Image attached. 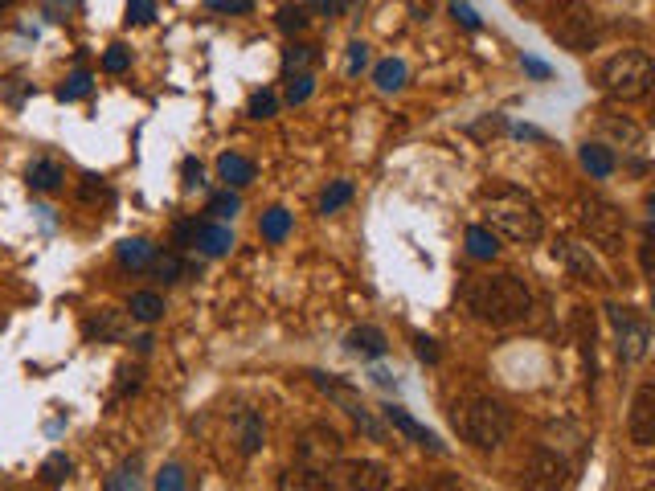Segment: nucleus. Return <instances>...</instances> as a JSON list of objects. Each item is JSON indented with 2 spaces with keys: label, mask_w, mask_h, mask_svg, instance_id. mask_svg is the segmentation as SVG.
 Returning a JSON list of instances; mask_svg holds the SVG:
<instances>
[{
  "label": "nucleus",
  "mask_w": 655,
  "mask_h": 491,
  "mask_svg": "<svg viewBox=\"0 0 655 491\" xmlns=\"http://www.w3.org/2000/svg\"><path fill=\"white\" fill-rule=\"evenodd\" d=\"M193 246H201V254H209V258H222V254L234 250V234L226 226H197Z\"/></svg>",
  "instance_id": "6ab92c4d"
},
{
  "label": "nucleus",
  "mask_w": 655,
  "mask_h": 491,
  "mask_svg": "<svg viewBox=\"0 0 655 491\" xmlns=\"http://www.w3.org/2000/svg\"><path fill=\"white\" fill-rule=\"evenodd\" d=\"M70 471H74V463H70L66 455H50L46 463H41V483H46V487H58V483L70 479Z\"/></svg>",
  "instance_id": "7c9ffc66"
},
{
  "label": "nucleus",
  "mask_w": 655,
  "mask_h": 491,
  "mask_svg": "<svg viewBox=\"0 0 655 491\" xmlns=\"http://www.w3.org/2000/svg\"><path fill=\"white\" fill-rule=\"evenodd\" d=\"M217 172H222L226 185H238V189L254 181V164H250L246 156H234V152H226L222 160H217Z\"/></svg>",
  "instance_id": "4be33fe9"
},
{
  "label": "nucleus",
  "mask_w": 655,
  "mask_h": 491,
  "mask_svg": "<svg viewBox=\"0 0 655 491\" xmlns=\"http://www.w3.org/2000/svg\"><path fill=\"white\" fill-rule=\"evenodd\" d=\"M127 66H131V54H127L123 46H111V50L103 54V70H107V74H123Z\"/></svg>",
  "instance_id": "ea45409f"
},
{
  "label": "nucleus",
  "mask_w": 655,
  "mask_h": 491,
  "mask_svg": "<svg viewBox=\"0 0 655 491\" xmlns=\"http://www.w3.org/2000/svg\"><path fill=\"white\" fill-rule=\"evenodd\" d=\"M9 5H13V0H0V9H9Z\"/></svg>",
  "instance_id": "864d4df0"
},
{
  "label": "nucleus",
  "mask_w": 655,
  "mask_h": 491,
  "mask_svg": "<svg viewBox=\"0 0 655 491\" xmlns=\"http://www.w3.org/2000/svg\"><path fill=\"white\" fill-rule=\"evenodd\" d=\"M549 33L557 46H565L570 54H590L602 37V21L586 0H557L549 13Z\"/></svg>",
  "instance_id": "39448f33"
},
{
  "label": "nucleus",
  "mask_w": 655,
  "mask_h": 491,
  "mask_svg": "<svg viewBox=\"0 0 655 491\" xmlns=\"http://www.w3.org/2000/svg\"><path fill=\"white\" fill-rule=\"evenodd\" d=\"M365 62H369V46H365V41H353V46H348V62H344V70H348V74H361Z\"/></svg>",
  "instance_id": "a19ab883"
},
{
  "label": "nucleus",
  "mask_w": 655,
  "mask_h": 491,
  "mask_svg": "<svg viewBox=\"0 0 655 491\" xmlns=\"http://www.w3.org/2000/svg\"><path fill=\"white\" fill-rule=\"evenodd\" d=\"M308 377H312V381H316V385H320V389H324V393L336 401V406H340L348 418H353V422L365 430V438H369V442H385V426L373 418V410H369L365 401H361L353 389H348L344 381H336V377H328V373H308Z\"/></svg>",
  "instance_id": "9d476101"
},
{
  "label": "nucleus",
  "mask_w": 655,
  "mask_h": 491,
  "mask_svg": "<svg viewBox=\"0 0 655 491\" xmlns=\"http://www.w3.org/2000/svg\"><path fill=\"white\" fill-rule=\"evenodd\" d=\"M25 181H29V189H37V193H54V189H62L66 172H62V164H58V160L41 156V160H33V164H29Z\"/></svg>",
  "instance_id": "f3484780"
},
{
  "label": "nucleus",
  "mask_w": 655,
  "mask_h": 491,
  "mask_svg": "<svg viewBox=\"0 0 655 491\" xmlns=\"http://www.w3.org/2000/svg\"><path fill=\"white\" fill-rule=\"evenodd\" d=\"M553 254H557L565 266H570L574 279H582V283H590V287H610L606 266L590 254V246H578V242H570V238H561V242L553 246Z\"/></svg>",
  "instance_id": "ddd939ff"
},
{
  "label": "nucleus",
  "mask_w": 655,
  "mask_h": 491,
  "mask_svg": "<svg viewBox=\"0 0 655 491\" xmlns=\"http://www.w3.org/2000/svg\"><path fill=\"white\" fill-rule=\"evenodd\" d=\"M86 95H91V74H86V70H74V74L62 82V91H58V99H66V103L86 99Z\"/></svg>",
  "instance_id": "473e14b6"
},
{
  "label": "nucleus",
  "mask_w": 655,
  "mask_h": 491,
  "mask_svg": "<svg viewBox=\"0 0 655 491\" xmlns=\"http://www.w3.org/2000/svg\"><path fill=\"white\" fill-rule=\"evenodd\" d=\"M373 381H377V385H393V377H389L385 369H377V373H373Z\"/></svg>",
  "instance_id": "603ef678"
},
{
  "label": "nucleus",
  "mask_w": 655,
  "mask_h": 491,
  "mask_svg": "<svg viewBox=\"0 0 655 491\" xmlns=\"http://www.w3.org/2000/svg\"><path fill=\"white\" fill-rule=\"evenodd\" d=\"M181 172H185V189H197V185H201V164H197V160H185Z\"/></svg>",
  "instance_id": "09e8293b"
},
{
  "label": "nucleus",
  "mask_w": 655,
  "mask_h": 491,
  "mask_svg": "<svg viewBox=\"0 0 655 491\" xmlns=\"http://www.w3.org/2000/svg\"><path fill=\"white\" fill-rule=\"evenodd\" d=\"M316 5V13H324V17H340L348 5H353V0H312Z\"/></svg>",
  "instance_id": "a18cd8bd"
},
{
  "label": "nucleus",
  "mask_w": 655,
  "mask_h": 491,
  "mask_svg": "<svg viewBox=\"0 0 655 491\" xmlns=\"http://www.w3.org/2000/svg\"><path fill=\"white\" fill-rule=\"evenodd\" d=\"M140 385V369H119V389H115V397H123L127 389H136Z\"/></svg>",
  "instance_id": "49530a36"
},
{
  "label": "nucleus",
  "mask_w": 655,
  "mask_h": 491,
  "mask_svg": "<svg viewBox=\"0 0 655 491\" xmlns=\"http://www.w3.org/2000/svg\"><path fill=\"white\" fill-rule=\"evenodd\" d=\"M119 262L123 266H131V271H140V266H148L152 258H156V246L148 242V238H127V242H119Z\"/></svg>",
  "instance_id": "5701e85b"
},
{
  "label": "nucleus",
  "mask_w": 655,
  "mask_h": 491,
  "mask_svg": "<svg viewBox=\"0 0 655 491\" xmlns=\"http://www.w3.org/2000/svg\"><path fill=\"white\" fill-rule=\"evenodd\" d=\"M148 266H152V275H156L160 283H177V279L185 275V262H181L177 254H164V258H152Z\"/></svg>",
  "instance_id": "2f4dec72"
},
{
  "label": "nucleus",
  "mask_w": 655,
  "mask_h": 491,
  "mask_svg": "<svg viewBox=\"0 0 655 491\" xmlns=\"http://www.w3.org/2000/svg\"><path fill=\"white\" fill-rule=\"evenodd\" d=\"M348 201H353V185H348V181H336V185L320 197V213H336V209H344Z\"/></svg>",
  "instance_id": "72a5a7b5"
},
{
  "label": "nucleus",
  "mask_w": 655,
  "mask_h": 491,
  "mask_svg": "<svg viewBox=\"0 0 655 491\" xmlns=\"http://www.w3.org/2000/svg\"><path fill=\"white\" fill-rule=\"evenodd\" d=\"M344 348L357 352V356H373V361H377V356L389 352V340H385L381 328H369V324H365V328H353V332L344 336Z\"/></svg>",
  "instance_id": "a211bd4d"
},
{
  "label": "nucleus",
  "mask_w": 655,
  "mask_h": 491,
  "mask_svg": "<svg viewBox=\"0 0 655 491\" xmlns=\"http://www.w3.org/2000/svg\"><path fill=\"white\" fill-rule=\"evenodd\" d=\"M451 422L475 451H500V446L512 438V410L496 397H463V401H455Z\"/></svg>",
  "instance_id": "7ed1b4c3"
},
{
  "label": "nucleus",
  "mask_w": 655,
  "mask_h": 491,
  "mask_svg": "<svg viewBox=\"0 0 655 491\" xmlns=\"http://www.w3.org/2000/svg\"><path fill=\"white\" fill-rule=\"evenodd\" d=\"M340 451H344L340 434H336L332 426H324V422L308 426V430L295 438V459H299V467H303V471H316V475H320L328 463H336Z\"/></svg>",
  "instance_id": "1a4fd4ad"
},
{
  "label": "nucleus",
  "mask_w": 655,
  "mask_h": 491,
  "mask_svg": "<svg viewBox=\"0 0 655 491\" xmlns=\"http://www.w3.org/2000/svg\"><path fill=\"white\" fill-rule=\"evenodd\" d=\"M570 479H574L570 459L553 446H533L529 459H524V483L529 487H565Z\"/></svg>",
  "instance_id": "f8f14e48"
},
{
  "label": "nucleus",
  "mask_w": 655,
  "mask_h": 491,
  "mask_svg": "<svg viewBox=\"0 0 655 491\" xmlns=\"http://www.w3.org/2000/svg\"><path fill=\"white\" fill-rule=\"evenodd\" d=\"M627 434L635 446H651L655 442V385L643 381L635 389V401H631V418H627Z\"/></svg>",
  "instance_id": "4468645a"
},
{
  "label": "nucleus",
  "mask_w": 655,
  "mask_h": 491,
  "mask_svg": "<svg viewBox=\"0 0 655 491\" xmlns=\"http://www.w3.org/2000/svg\"><path fill=\"white\" fill-rule=\"evenodd\" d=\"M373 78H377L381 91H398V86L406 82V62H398V58H385V62L373 70Z\"/></svg>",
  "instance_id": "c85d7f7f"
},
{
  "label": "nucleus",
  "mask_w": 655,
  "mask_h": 491,
  "mask_svg": "<svg viewBox=\"0 0 655 491\" xmlns=\"http://www.w3.org/2000/svg\"><path fill=\"white\" fill-rule=\"evenodd\" d=\"M524 70H529L533 78H549V74H553V70H549L545 62H537V58H524Z\"/></svg>",
  "instance_id": "3c124183"
},
{
  "label": "nucleus",
  "mask_w": 655,
  "mask_h": 491,
  "mask_svg": "<svg viewBox=\"0 0 655 491\" xmlns=\"http://www.w3.org/2000/svg\"><path fill=\"white\" fill-rule=\"evenodd\" d=\"M606 316H610V324H615V336H619V361L623 365H639L643 356H647V348H651V320H647V311L610 303Z\"/></svg>",
  "instance_id": "6e6552de"
},
{
  "label": "nucleus",
  "mask_w": 655,
  "mask_h": 491,
  "mask_svg": "<svg viewBox=\"0 0 655 491\" xmlns=\"http://www.w3.org/2000/svg\"><path fill=\"white\" fill-rule=\"evenodd\" d=\"M287 234H291V213L287 209H267V213H262V238L283 242Z\"/></svg>",
  "instance_id": "bb28decb"
},
{
  "label": "nucleus",
  "mask_w": 655,
  "mask_h": 491,
  "mask_svg": "<svg viewBox=\"0 0 655 491\" xmlns=\"http://www.w3.org/2000/svg\"><path fill=\"white\" fill-rule=\"evenodd\" d=\"M389 483V467L373 459H336L320 471V491H385Z\"/></svg>",
  "instance_id": "0eeeda50"
},
{
  "label": "nucleus",
  "mask_w": 655,
  "mask_h": 491,
  "mask_svg": "<svg viewBox=\"0 0 655 491\" xmlns=\"http://www.w3.org/2000/svg\"><path fill=\"white\" fill-rule=\"evenodd\" d=\"M136 487V463H131V467H123V471H115V479H107V487L115 491V487Z\"/></svg>",
  "instance_id": "de8ad7c7"
},
{
  "label": "nucleus",
  "mask_w": 655,
  "mask_h": 491,
  "mask_svg": "<svg viewBox=\"0 0 655 491\" xmlns=\"http://www.w3.org/2000/svg\"><path fill=\"white\" fill-rule=\"evenodd\" d=\"M463 303L479 324L512 328L520 320H529L533 291L524 287V279H516V275H475L463 287Z\"/></svg>",
  "instance_id": "f03ea898"
},
{
  "label": "nucleus",
  "mask_w": 655,
  "mask_h": 491,
  "mask_svg": "<svg viewBox=\"0 0 655 491\" xmlns=\"http://www.w3.org/2000/svg\"><path fill=\"white\" fill-rule=\"evenodd\" d=\"M246 111H250V119H271V115L279 111V99H275L271 91H258V95L250 99V107H246Z\"/></svg>",
  "instance_id": "e433bc0d"
},
{
  "label": "nucleus",
  "mask_w": 655,
  "mask_h": 491,
  "mask_svg": "<svg viewBox=\"0 0 655 491\" xmlns=\"http://www.w3.org/2000/svg\"><path fill=\"white\" fill-rule=\"evenodd\" d=\"M86 336L99 340V344H119L127 336V316H123V311H115V307H103V311H95V316L86 320Z\"/></svg>",
  "instance_id": "dca6fc26"
},
{
  "label": "nucleus",
  "mask_w": 655,
  "mask_h": 491,
  "mask_svg": "<svg viewBox=\"0 0 655 491\" xmlns=\"http://www.w3.org/2000/svg\"><path fill=\"white\" fill-rule=\"evenodd\" d=\"M479 213L488 217V230L496 238L520 242V246H533L545 238V217H541L537 201L516 185H504V181L484 185L479 189Z\"/></svg>",
  "instance_id": "f257e3e1"
},
{
  "label": "nucleus",
  "mask_w": 655,
  "mask_h": 491,
  "mask_svg": "<svg viewBox=\"0 0 655 491\" xmlns=\"http://www.w3.org/2000/svg\"><path fill=\"white\" fill-rule=\"evenodd\" d=\"M414 352L422 356L426 365H439V344H434L430 336H414Z\"/></svg>",
  "instance_id": "37998d69"
},
{
  "label": "nucleus",
  "mask_w": 655,
  "mask_h": 491,
  "mask_svg": "<svg viewBox=\"0 0 655 491\" xmlns=\"http://www.w3.org/2000/svg\"><path fill=\"white\" fill-rule=\"evenodd\" d=\"M156 487H160V491H181V487H185V467L168 463V467L156 475Z\"/></svg>",
  "instance_id": "58836bf2"
},
{
  "label": "nucleus",
  "mask_w": 655,
  "mask_h": 491,
  "mask_svg": "<svg viewBox=\"0 0 655 491\" xmlns=\"http://www.w3.org/2000/svg\"><path fill=\"white\" fill-rule=\"evenodd\" d=\"M455 17L467 25V29H479V17H475V9H467V5H459V0H455Z\"/></svg>",
  "instance_id": "8fccbe9b"
},
{
  "label": "nucleus",
  "mask_w": 655,
  "mask_h": 491,
  "mask_svg": "<svg viewBox=\"0 0 655 491\" xmlns=\"http://www.w3.org/2000/svg\"><path fill=\"white\" fill-rule=\"evenodd\" d=\"M209 9H217V13H250L254 0H209Z\"/></svg>",
  "instance_id": "c03bdc74"
},
{
  "label": "nucleus",
  "mask_w": 655,
  "mask_h": 491,
  "mask_svg": "<svg viewBox=\"0 0 655 491\" xmlns=\"http://www.w3.org/2000/svg\"><path fill=\"white\" fill-rule=\"evenodd\" d=\"M262 418L254 414V410H242L238 414V446H242V455H254L258 446H262Z\"/></svg>",
  "instance_id": "b1692460"
},
{
  "label": "nucleus",
  "mask_w": 655,
  "mask_h": 491,
  "mask_svg": "<svg viewBox=\"0 0 655 491\" xmlns=\"http://www.w3.org/2000/svg\"><path fill=\"white\" fill-rule=\"evenodd\" d=\"M578 226L586 230V238L606 258H619L627 250V213L619 205H610L602 197H582L578 201Z\"/></svg>",
  "instance_id": "423d86ee"
},
{
  "label": "nucleus",
  "mask_w": 655,
  "mask_h": 491,
  "mask_svg": "<svg viewBox=\"0 0 655 491\" xmlns=\"http://www.w3.org/2000/svg\"><path fill=\"white\" fill-rule=\"evenodd\" d=\"M156 17V0H127V21L131 25H148Z\"/></svg>",
  "instance_id": "4c0bfd02"
},
{
  "label": "nucleus",
  "mask_w": 655,
  "mask_h": 491,
  "mask_svg": "<svg viewBox=\"0 0 655 491\" xmlns=\"http://www.w3.org/2000/svg\"><path fill=\"white\" fill-rule=\"evenodd\" d=\"M275 25H279L283 33H299V29H308V13H303L299 5H283L279 17H275Z\"/></svg>",
  "instance_id": "c9c22d12"
},
{
  "label": "nucleus",
  "mask_w": 655,
  "mask_h": 491,
  "mask_svg": "<svg viewBox=\"0 0 655 491\" xmlns=\"http://www.w3.org/2000/svg\"><path fill=\"white\" fill-rule=\"evenodd\" d=\"M127 311H131V320L156 324V320L164 316V299H160L156 291H136V295H131V303H127Z\"/></svg>",
  "instance_id": "412c9836"
},
{
  "label": "nucleus",
  "mask_w": 655,
  "mask_h": 491,
  "mask_svg": "<svg viewBox=\"0 0 655 491\" xmlns=\"http://www.w3.org/2000/svg\"><path fill=\"white\" fill-rule=\"evenodd\" d=\"M312 91H316V78H312L308 70H295V74H287V103H291V107L308 103V99H312Z\"/></svg>",
  "instance_id": "cd10ccee"
},
{
  "label": "nucleus",
  "mask_w": 655,
  "mask_h": 491,
  "mask_svg": "<svg viewBox=\"0 0 655 491\" xmlns=\"http://www.w3.org/2000/svg\"><path fill=\"white\" fill-rule=\"evenodd\" d=\"M651 82H655V62L647 50H619L615 58H606L598 66V86L619 99V103H639L651 95Z\"/></svg>",
  "instance_id": "20e7f679"
},
{
  "label": "nucleus",
  "mask_w": 655,
  "mask_h": 491,
  "mask_svg": "<svg viewBox=\"0 0 655 491\" xmlns=\"http://www.w3.org/2000/svg\"><path fill=\"white\" fill-rule=\"evenodd\" d=\"M242 209V201L234 197V193H217L213 201H209V213H217V217H234Z\"/></svg>",
  "instance_id": "79ce46f5"
},
{
  "label": "nucleus",
  "mask_w": 655,
  "mask_h": 491,
  "mask_svg": "<svg viewBox=\"0 0 655 491\" xmlns=\"http://www.w3.org/2000/svg\"><path fill=\"white\" fill-rule=\"evenodd\" d=\"M312 62H316V50H312V46H287V50H283V70H287V74L308 70Z\"/></svg>",
  "instance_id": "f704fd0d"
},
{
  "label": "nucleus",
  "mask_w": 655,
  "mask_h": 491,
  "mask_svg": "<svg viewBox=\"0 0 655 491\" xmlns=\"http://www.w3.org/2000/svg\"><path fill=\"white\" fill-rule=\"evenodd\" d=\"M574 328H578V340H582V352H586V365H590V377H594V316H590V307H578V311H574Z\"/></svg>",
  "instance_id": "a878e982"
},
{
  "label": "nucleus",
  "mask_w": 655,
  "mask_h": 491,
  "mask_svg": "<svg viewBox=\"0 0 655 491\" xmlns=\"http://www.w3.org/2000/svg\"><path fill=\"white\" fill-rule=\"evenodd\" d=\"M582 168H586L590 176H598V181H606V176L619 168V160H615V152H610L606 144L594 140V144H582Z\"/></svg>",
  "instance_id": "aec40b11"
},
{
  "label": "nucleus",
  "mask_w": 655,
  "mask_h": 491,
  "mask_svg": "<svg viewBox=\"0 0 655 491\" xmlns=\"http://www.w3.org/2000/svg\"><path fill=\"white\" fill-rule=\"evenodd\" d=\"M78 201L82 205H107L111 201V189H107V181H103V176H82V181H78Z\"/></svg>",
  "instance_id": "c756f323"
},
{
  "label": "nucleus",
  "mask_w": 655,
  "mask_h": 491,
  "mask_svg": "<svg viewBox=\"0 0 655 491\" xmlns=\"http://www.w3.org/2000/svg\"><path fill=\"white\" fill-rule=\"evenodd\" d=\"M467 254L488 262V258H496V254H500V238H496L488 226H471V230H467Z\"/></svg>",
  "instance_id": "393cba45"
},
{
  "label": "nucleus",
  "mask_w": 655,
  "mask_h": 491,
  "mask_svg": "<svg viewBox=\"0 0 655 491\" xmlns=\"http://www.w3.org/2000/svg\"><path fill=\"white\" fill-rule=\"evenodd\" d=\"M598 136H602V140H610V144H606L610 152L623 148V152H631V156H635V168H643V156H647V136H643V127H639L635 119L615 115V111H598Z\"/></svg>",
  "instance_id": "9b49d317"
},
{
  "label": "nucleus",
  "mask_w": 655,
  "mask_h": 491,
  "mask_svg": "<svg viewBox=\"0 0 655 491\" xmlns=\"http://www.w3.org/2000/svg\"><path fill=\"white\" fill-rule=\"evenodd\" d=\"M385 422L393 426V430H398V434H406L414 446H422V451H434V455H443L447 451V446L439 442V434H430L418 418H410L402 406H385Z\"/></svg>",
  "instance_id": "2eb2a0df"
}]
</instances>
